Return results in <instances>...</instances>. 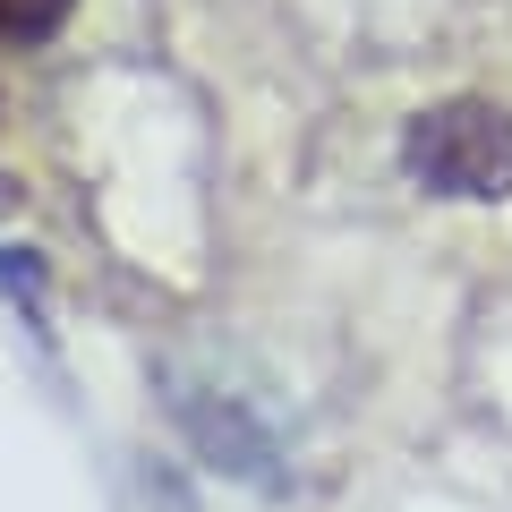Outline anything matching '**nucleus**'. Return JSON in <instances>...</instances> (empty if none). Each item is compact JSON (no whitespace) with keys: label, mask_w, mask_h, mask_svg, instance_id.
Instances as JSON below:
<instances>
[{"label":"nucleus","mask_w":512,"mask_h":512,"mask_svg":"<svg viewBox=\"0 0 512 512\" xmlns=\"http://www.w3.org/2000/svg\"><path fill=\"white\" fill-rule=\"evenodd\" d=\"M402 171L427 197L504 205L512 197V111L487 94H444L402 128Z\"/></svg>","instance_id":"1"},{"label":"nucleus","mask_w":512,"mask_h":512,"mask_svg":"<svg viewBox=\"0 0 512 512\" xmlns=\"http://www.w3.org/2000/svg\"><path fill=\"white\" fill-rule=\"evenodd\" d=\"M69 9H77V0H0V43H35V35H52Z\"/></svg>","instance_id":"2"}]
</instances>
